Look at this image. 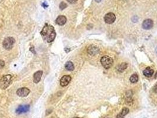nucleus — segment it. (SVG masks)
<instances>
[{
  "label": "nucleus",
  "mask_w": 157,
  "mask_h": 118,
  "mask_svg": "<svg viewBox=\"0 0 157 118\" xmlns=\"http://www.w3.org/2000/svg\"><path fill=\"white\" fill-rule=\"evenodd\" d=\"M41 35L43 38L47 43L53 42L56 36L55 28L51 25L46 24L41 31Z\"/></svg>",
  "instance_id": "f257e3e1"
},
{
  "label": "nucleus",
  "mask_w": 157,
  "mask_h": 118,
  "mask_svg": "<svg viewBox=\"0 0 157 118\" xmlns=\"http://www.w3.org/2000/svg\"><path fill=\"white\" fill-rule=\"evenodd\" d=\"M100 63L104 69H108L110 67H111L112 65H113V60L112 58L110 57L109 56H104L101 58Z\"/></svg>",
  "instance_id": "f03ea898"
},
{
  "label": "nucleus",
  "mask_w": 157,
  "mask_h": 118,
  "mask_svg": "<svg viewBox=\"0 0 157 118\" xmlns=\"http://www.w3.org/2000/svg\"><path fill=\"white\" fill-rule=\"evenodd\" d=\"M15 43V39L13 37H7L3 42V47L5 50H10L14 47Z\"/></svg>",
  "instance_id": "7ed1b4c3"
},
{
  "label": "nucleus",
  "mask_w": 157,
  "mask_h": 118,
  "mask_svg": "<svg viewBox=\"0 0 157 118\" xmlns=\"http://www.w3.org/2000/svg\"><path fill=\"white\" fill-rule=\"evenodd\" d=\"M11 76L5 75L3 76L0 80V87L3 89H5L10 85L11 82Z\"/></svg>",
  "instance_id": "20e7f679"
},
{
  "label": "nucleus",
  "mask_w": 157,
  "mask_h": 118,
  "mask_svg": "<svg viewBox=\"0 0 157 118\" xmlns=\"http://www.w3.org/2000/svg\"><path fill=\"white\" fill-rule=\"evenodd\" d=\"M116 20L115 15L112 12H109L105 15L104 17V20L106 23L111 24L113 23Z\"/></svg>",
  "instance_id": "39448f33"
},
{
  "label": "nucleus",
  "mask_w": 157,
  "mask_h": 118,
  "mask_svg": "<svg viewBox=\"0 0 157 118\" xmlns=\"http://www.w3.org/2000/svg\"><path fill=\"white\" fill-rule=\"evenodd\" d=\"M30 92V89H28V88L21 87L18 89L17 90V95L20 97H24L27 96L28 95H29Z\"/></svg>",
  "instance_id": "423d86ee"
},
{
  "label": "nucleus",
  "mask_w": 157,
  "mask_h": 118,
  "mask_svg": "<svg viewBox=\"0 0 157 118\" xmlns=\"http://www.w3.org/2000/svg\"><path fill=\"white\" fill-rule=\"evenodd\" d=\"M30 108V105H20L17 108L16 112L17 114H19V115L27 113V112L29 111Z\"/></svg>",
  "instance_id": "0eeeda50"
},
{
  "label": "nucleus",
  "mask_w": 157,
  "mask_h": 118,
  "mask_svg": "<svg viewBox=\"0 0 157 118\" xmlns=\"http://www.w3.org/2000/svg\"><path fill=\"white\" fill-rule=\"evenodd\" d=\"M154 22L151 19H147L142 22V28L145 30H150L152 28Z\"/></svg>",
  "instance_id": "6e6552de"
},
{
  "label": "nucleus",
  "mask_w": 157,
  "mask_h": 118,
  "mask_svg": "<svg viewBox=\"0 0 157 118\" xmlns=\"http://www.w3.org/2000/svg\"><path fill=\"white\" fill-rule=\"evenodd\" d=\"M71 80H72V77H71L70 76L66 75L63 76L60 80V85L63 87L67 86L70 82Z\"/></svg>",
  "instance_id": "1a4fd4ad"
},
{
  "label": "nucleus",
  "mask_w": 157,
  "mask_h": 118,
  "mask_svg": "<svg viewBox=\"0 0 157 118\" xmlns=\"http://www.w3.org/2000/svg\"><path fill=\"white\" fill-rule=\"evenodd\" d=\"M99 51V49L96 46H93V45H91L88 48H87V53L89 54L91 56H95L98 54Z\"/></svg>",
  "instance_id": "9d476101"
},
{
  "label": "nucleus",
  "mask_w": 157,
  "mask_h": 118,
  "mask_svg": "<svg viewBox=\"0 0 157 118\" xmlns=\"http://www.w3.org/2000/svg\"><path fill=\"white\" fill-rule=\"evenodd\" d=\"M67 18L64 16H59L56 20V23L59 25H64L66 23Z\"/></svg>",
  "instance_id": "9b49d317"
},
{
  "label": "nucleus",
  "mask_w": 157,
  "mask_h": 118,
  "mask_svg": "<svg viewBox=\"0 0 157 118\" xmlns=\"http://www.w3.org/2000/svg\"><path fill=\"white\" fill-rule=\"evenodd\" d=\"M43 75V72L41 70H39L38 72H35L33 76V81L35 83H38L40 82L41 80V78H42Z\"/></svg>",
  "instance_id": "f8f14e48"
},
{
  "label": "nucleus",
  "mask_w": 157,
  "mask_h": 118,
  "mask_svg": "<svg viewBox=\"0 0 157 118\" xmlns=\"http://www.w3.org/2000/svg\"><path fill=\"white\" fill-rule=\"evenodd\" d=\"M154 73V70L151 69L150 67H147L143 72V75L145 77H150L152 76Z\"/></svg>",
  "instance_id": "ddd939ff"
},
{
  "label": "nucleus",
  "mask_w": 157,
  "mask_h": 118,
  "mask_svg": "<svg viewBox=\"0 0 157 118\" xmlns=\"http://www.w3.org/2000/svg\"><path fill=\"white\" fill-rule=\"evenodd\" d=\"M129 112V109L128 108H123L121 112L117 116V118H124L125 116Z\"/></svg>",
  "instance_id": "4468645a"
},
{
  "label": "nucleus",
  "mask_w": 157,
  "mask_h": 118,
  "mask_svg": "<svg viewBox=\"0 0 157 118\" xmlns=\"http://www.w3.org/2000/svg\"><path fill=\"white\" fill-rule=\"evenodd\" d=\"M65 68L68 71H73L74 69L73 63L72 61H67L65 64Z\"/></svg>",
  "instance_id": "2eb2a0df"
},
{
  "label": "nucleus",
  "mask_w": 157,
  "mask_h": 118,
  "mask_svg": "<svg viewBox=\"0 0 157 118\" xmlns=\"http://www.w3.org/2000/svg\"><path fill=\"white\" fill-rule=\"evenodd\" d=\"M128 64L126 63H121L120 65H118V67H117V70L119 72H123L125 69L127 68Z\"/></svg>",
  "instance_id": "dca6fc26"
},
{
  "label": "nucleus",
  "mask_w": 157,
  "mask_h": 118,
  "mask_svg": "<svg viewBox=\"0 0 157 118\" xmlns=\"http://www.w3.org/2000/svg\"><path fill=\"white\" fill-rule=\"evenodd\" d=\"M138 79H139V77H138V74L136 73L132 74L130 77V81L132 83H136L138 81Z\"/></svg>",
  "instance_id": "f3484780"
},
{
  "label": "nucleus",
  "mask_w": 157,
  "mask_h": 118,
  "mask_svg": "<svg viewBox=\"0 0 157 118\" xmlns=\"http://www.w3.org/2000/svg\"><path fill=\"white\" fill-rule=\"evenodd\" d=\"M67 4L66 3H64V2H61V3L59 5V7H60V9L61 10H64L65 8H67Z\"/></svg>",
  "instance_id": "a211bd4d"
},
{
  "label": "nucleus",
  "mask_w": 157,
  "mask_h": 118,
  "mask_svg": "<svg viewBox=\"0 0 157 118\" xmlns=\"http://www.w3.org/2000/svg\"><path fill=\"white\" fill-rule=\"evenodd\" d=\"M4 65H5L4 61L2 60H0V69L3 68V67L4 66Z\"/></svg>",
  "instance_id": "6ab92c4d"
},
{
  "label": "nucleus",
  "mask_w": 157,
  "mask_h": 118,
  "mask_svg": "<svg viewBox=\"0 0 157 118\" xmlns=\"http://www.w3.org/2000/svg\"><path fill=\"white\" fill-rule=\"evenodd\" d=\"M67 1L70 4H75L77 1V0H67Z\"/></svg>",
  "instance_id": "aec40b11"
},
{
  "label": "nucleus",
  "mask_w": 157,
  "mask_h": 118,
  "mask_svg": "<svg viewBox=\"0 0 157 118\" xmlns=\"http://www.w3.org/2000/svg\"><path fill=\"white\" fill-rule=\"evenodd\" d=\"M153 90H154V92L157 93V83H156L155 86H154V88H153Z\"/></svg>",
  "instance_id": "412c9836"
},
{
  "label": "nucleus",
  "mask_w": 157,
  "mask_h": 118,
  "mask_svg": "<svg viewBox=\"0 0 157 118\" xmlns=\"http://www.w3.org/2000/svg\"><path fill=\"white\" fill-rule=\"evenodd\" d=\"M138 18L136 16H135L133 18H132V21H133V22H136L138 21Z\"/></svg>",
  "instance_id": "4be33fe9"
},
{
  "label": "nucleus",
  "mask_w": 157,
  "mask_h": 118,
  "mask_svg": "<svg viewBox=\"0 0 157 118\" xmlns=\"http://www.w3.org/2000/svg\"><path fill=\"white\" fill-rule=\"evenodd\" d=\"M42 5L43 7H44V8H47V7H48V5H47L46 4V3H43L42 4Z\"/></svg>",
  "instance_id": "5701e85b"
},
{
  "label": "nucleus",
  "mask_w": 157,
  "mask_h": 118,
  "mask_svg": "<svg viewBox=\"0 0 157 118\" xmlns=\"http://www.w3.org/2000/svg\"><path fill=\"white\" fill-rule=\"evenodd\" d=\"M95 1H96L97 3H100V2L102 1V0H95Z\"/></svg>",
  "instance_id": "b1692460"
},
{
  "label": "nucleus",
  "mask_w": 157,
  "mask_h": 118,
  "mask_svg": "<svg viewBox=\"0 0 157 118\" xmlns=\"http://www.w3.org/2000/svg\"><path fill=\"white\" fill-rule=\"evenodd\" d=\"M155 78H157V72H156L155 74Z\"/></svg>",
  "instance_id": "393cba45"
},
{
  "label": "nucleus",
  "mask_w": 157,
  "mask_h": 118,
  "mask_svg": "<svg viewBox=\"0 0 157 118\" xmlns=\"http://www.w3.org/2000/svg\"><path fill=\"white\" fill-rule=\"evenodd\" d=\"M155 51H156V52L157 53V47H156V49H155Z\"/></svg>",
  "instance_id": "a878e982"
},
{
  "label": "nucleus",
  "mask_w": 157,
  "mask_h": 118,
  "mask_svg": "<svg viewBox=\"0 0 157 118\" xmlns=\"http://www.w3.org/2000/svg\"><path fill=\"white\" fill-rule=\"evenodd\" d=\"M74 118H81V117H74Z\"/></svg>",
  "instance_id": "bb28decb"
}]
</instances>
